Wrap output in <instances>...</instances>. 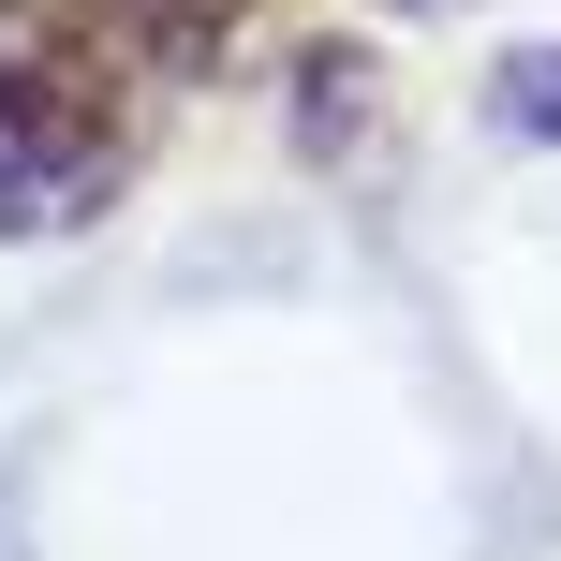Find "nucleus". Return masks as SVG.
<instances>
[{"mask_svg": "<svg viewBox=\"0 0 561 561\" xmlns=\"http://www.w3.org/2000/svg\"><path fill=\"white\" fill-rule=\"evenodd\" d=\"M385 15H444V0H385Z\"/></svg>", "mask_w": 561, "mask_h": 561, "instance_id": "obj_4", "label": "nucleus"}, {"mask_svg": "<svg viewBox=\"0 0 561 561\" xmlns=\"http://www.w3.org/2000/svg\"><path fill=\"white\" fill-rule=\"evenodd\" d=\"M252 15H266V0H104V30L134 59H163V75H222Z\"/></svg>", "mask_w": 561, "mask_h": 561, "instance_id": "obj_2", "label": "nucleus"}, {"mask_svg": "<svg viewBox=\"0 0 561 561\" xmlns=\"http://www.w3.org/2000/svg\"><path fill=\"white\" fill-rule=\"evenodd\" d=\"M503 134H561V45H517L503 59Z\"/></svg>", "mask_w": 561, "mask_h": 561, "instance_id": "obj_3", "label": "nucleus"}, {"mask_svg": "<svg viewBox=\"0 0 561 561\" xmlns=\"http://www.w3.org/2000/svg\"><path fill=\"white\" fill-rule=\"evenodd\" d=\"M134 178L118 59L59 0H0V237H75Z\"/></svg>", "mask_w": 561, "mask_h": 561, "instance_id": "obj_1", "label": "nucleus"}]
</instances>
